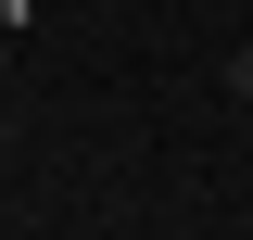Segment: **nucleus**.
Returning a JSON list of instances; mask_svg holds the SVG:
<instances>
[{"label":"nucleus","mask_w":253,"mask_h":240,"mask_svg":"<svg viewBox=\"0 0 253 240\" xmlns=\"http://www.w3.org/2000/svg\"><path fill=\"white\" fill-rule=\"evenodd\" d=\"M228 101H253V38H241V51H228Z\"/></svg>","instance_id":"obj_1"},{"label":"nucleus","mask_w":253,"mask_h":240,"mask_svg":"<svg viewBox=\"0 0 253 240\" xmlns=\"http://www.w3.org/2000/svg\"><path fill=\"white\" fill-rule=\"evenodd\" d=\"M0 152H13V126H0Z\"/></svg>","instance_id":"obj_2"}]
</instances>
